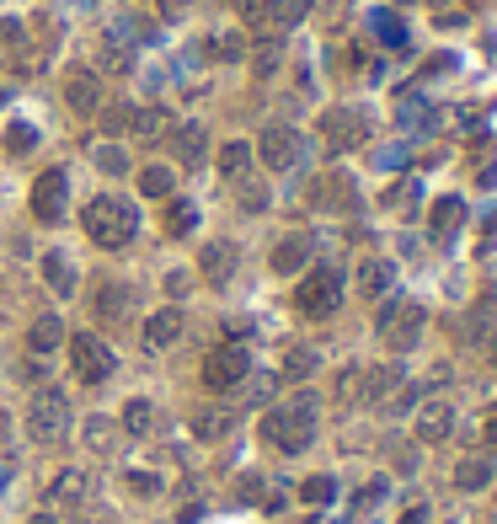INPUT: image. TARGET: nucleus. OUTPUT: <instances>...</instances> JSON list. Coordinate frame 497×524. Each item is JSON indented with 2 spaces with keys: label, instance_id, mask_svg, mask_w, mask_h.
<instances>
[{
  "label": "nucleus",
  "instance_id": "nucleus-23",
  "mask_svg": "<svg viewBox=\"0 0 497 524\" xmlns=\"http://www.w3.org/2000/svg\"><path fill=\"white\" fill-rule=\"evenodd\" d=\"M118 434H123V428L113 418H86V428H81V439H86L91 455H113L118 450Z\"/></svg>",
  "mask_w": 497,
  "mask_h": 524
},
{
  "label": "nucleus",
  "instance_id": "nucleus-5",
  "mask_svg": "<svg viewBox=\"0 0 497 524\" xmlns=\"http://www.w3.org/2000/svg\"><path fill=\"white\" fill-rule=\"evenodd\" d=\"M423 321H428V316H423V305H417V300H385L375 327H380V337H385L396 353H407L417 337H423Z\"/></svg>",
  "mask_w": 497,
  "mask_h": 524
},
{
  "label": "nucleus",
  "instance_id": "nucleus-16",
  "mask_svg": "<svg viewBox=\"0 0 497 524\" xmlns=\"http://www.w3.org/2000/svg\"><path fill=\"white\" fill-rule=\"evenodd\" d=\"M391 284H396V268H391L385 257H364V262H359V295H364V300L391 295Z\"/></svg>",
  "mask_w": 497,
  "mask_h": 524
},
{
  "label": "nucleus",
  "instance_id": "nucleus-1",
  "mask_svg": "<svg viewBox=\"0 0 497 524\" xmlns=\"http://www.w3.org/2000/svg\"><path fill=\"white\" fill-rule=\"evenodd\" d=\"M262 439H268L273 450H284V455L310 450V444H316V396L300 391L294 402L273 407L268 418H262Z\"/></svg>",
  "mask_w": 497,
  "mask_h": 524
},
{
  "label": "nucleus",
  "instance_id": "nucleus-43",
  "mask_svg": "<svg viewBox=\"0 0 497 524\" xmlns=\"http://www.w3.org/2000/svg\"><path fill=\"white\" fill-rule=\"evenodd\" d=\"M6 145H11V150H33V145H38V134L27 129V123H17V129L6 134Z\"/></svg>",
  "mask_w": 497,
  "mask_h": 524
},
{
  "label": "nucleus",
  "instance_id": "nucleus-26",
  "mask_svg": "<svg viewBox=\"0 0 497 524\" xmlns=\"http://www.w3.org/2000/svg\"><path fill=\"white\" fill-rule=\"evenodd\" d=\"M172 156L188 161V166L204 161V129H198V123H182V129H172Z\"/></svg>",
  "mask_w": 497,
  "mask_h": 524
},
{
  "label": "nucleus",
  "instance_id": "nucleus-19",
  "mask_svg": "<svg viewBox=\"0 0 497 524\" xmlns=\"http://www.w3.org/2000/svg\"><path fill=\"white\" fill-rule=\"evenodd\" d=\"M460 220H465V198H439V204H433V214H428V230H433V241H449L460 230Z\"/></svg>",
  "mask_w": 497,
  "mask_h": 524
},
{
  "label": "nucleus",
  "instance_id": "nucleus-37",
  "mask_svg": "<svg viewBox=\"0 0 497 524\" xmlns=\"http://www.w3.org/2000/svg\"><path fill=\"white\" fill-rule=\"evenodd\" d=\"M278 59H284V43H278V38H262L257 54H252V70H257V75H273Z\"/></svg>",
  "mask_w": 497,
  "mask_h": 524
},
{
  "label": "nucleus",
  "instance_id": "nucleus-13",
  "mask_svg": "<svg viewBox=\"0 0 497 524\" xmlns=\"http://www.w3.org/2000/svg\"><path fill=\"white\" fill-rule=\"evenodd\" d=\"M91 498V471H81V466H65L49 482V503H59V508H81Z\"/></svg>",
  "mask_w": 497,
  "mask_h": 524
},
{
  "label": "nucleus",
  "instance_id": "nucleus-11",
  "mask_svg": "<svg viewBox=\"0 0 497 524\" xmlns=\"http://www.w3.org/2000/svg\"><path fill=\"white\" fill-rule=\"evenodd\" d=\"M182 337V311L177 305H166V311L145 316V332H139V343H145V353H166Z\"/></svg>",
  "mask_w": 497,
  "mask_h": 524
},
{
  "label": "nucleus",
  "instance_id": "nucleus-22",
  "mask_svg": "<svg viewBox=\"0 0 497 524\" xmlns=\"http://www.w3.org/2000/svg\"><path fill=\"white\" fill-rule=\"evenodd\" d=\"M97 59H102V70H107V75H123V70L134 65V49H129V38H123V33H102Z\"/></svg>",
  "mask_w": 497,
  "mask_h": 524
},
{
  "label": "nucleus",
  "instance_id": "nucleus-7",
  "mask_svg": "<svg viewBox=\"0 0 497 524\" xmlns=\"http://www.w3.org/2000/svg\"><path fill=\"white\" fill-rule=\"evenodd\" d=\"M246 375H252V353H246L241 343H225V348H214L209 359H204V385L209 391H236V385H246Z\"/></svg>",
  "mask_w": 497,
  "mask_h": 524
},
{
  "label": "nucleus",
  "instance_id": "nucleus-39",
  "mask_svg": "<svg viewBox=\"0 0 497 524\" xmlns=\"http://www.w3.org/2000/svg\"><path fill=\"white\" fill-rule=\"evenodd\" d=\"M97 166H102L107 177H123V172H129V156H123L118 145H102V150H97Z\"/></svg>",
  "mask_w": 497,
  "mask_h": 524
},
{
  "label": "nucleus",
  "instance_id": "nucleus-42",
  "mask_svg": "<svg viewBox=\"0 0 497 524\" xmlns=\"http://www.w3.org/2000/svg\"><path fill=\"white\" fill-rule=\"evenodd\" d=\"M102 123H107V129H113V134H123V129H134V107H113V113H107Z\"/></svg>",
  "mask_w": 497,
  "mask_h": 524
},
{
  "label": "nucleus",
  "instance_id": "nucleus-36",
  "mask_svg": "<svg viewBox=\"0 0 497 524\" xmlns=\"http://www.w3.org/2000/svg\"><path fill=\"white\" fill-rule=\"evenodd\" d=\"M134 134H139V140H161V134H166V113H161V107H145V113L134 107Z\"/></svg>",
  "mask_w": 497,
  "mask_h": 524
},
{
  "label": "nucleus",
  "instance_id": "nucleus-28",
  "mask_svg": "<svg viewBox=\"0 0 497 524\" xmlns=\"http://www.w3.org/2000/svg\"><path fill=\"white\" fill-rule=\"evenodd\" d=\"M220 172H225L230 182H241L246 172H252V145H246V140H230V145H220Z\"/></svg>",
  "mask_w": 497,
  "mask_h": 524
},
{
  "label": "nucleus",
  "instance_id": "nucleus-14",
  "mask_svg": "<svg viewBox=\"0 0 497 524\" xmlns=\"http://www.w3.org/2000/svg\"><path fill=\"white\" fill-rule=\"evenodd\" d=\"M65 102L75 107V113H97V107H102V75L97 70H70Z\"/></svg>",
  "mask_w": 497,
  "mask_h": 524
},
{
  "label": "nucleus",
  "instance_id": "nucleus-6",
  "mask_svg": "<svg viewBox=\"0 0 497 524\" xmlns=\"http://www.w3.org/2000/svg\"><path fill=\"white\" fill-rule=\"evenodd\" d=\"M70 369H75V380H81V385H102L118 369V359H113V348H107L97 332H75L70 337Z\"/></svg>",
  "mask_w": 497,
  "mask_h": 524
},
{
  "label": "nucleus",
  "instance_id": "nucleus-3",
  "mask_svg": "<svg viewBox=\"0 0 497 524\" xmlns=\"http://www.w3.org/2000/svg\"><path fill=\"white\" fill-rule=\"evenodd\" d=\"M27 434H33L38 444H65L70 434V402H65V391H38L33 396V407H27Z\"/></svg>",
  "mask_w": 497,
  "mask_h": 524
},
{
  "label": "nucleus",
  "instance_id": "nucleus-29",
  "mask_svg": "<svg viewBox=\"0 0 497 524\" xmlns=\"http://www.w3.org/2000/svg\"><path fill=\"white\" fill-rule=\"evenodd\" d=\"M59 337H65L59 316H38V321H33V332H27V348H33V353H54V348H59Z\"/></svg>",
  "mask_w": 497,
  "mask_h": 524
},
{
  "label": "nucleus",
  "instance_id": "nucleus-21",
  "mask_svg": "<svg viewBox=\"0 0 497 524\" xmlns=\"http://www.w3.org/2000/svg\"><path fill=\"white\" fill-rule=\"evenodd\" d=\"M268 262H273V273H300L305 262H310V236H284V241L273 246Z\"/></svg>",
  "mask_w": 497,
  "mask_h": 524
},
{
  "label": "nucleus",
  "instance_id": "nucleus-25",
  "mask_svg": "<svg viewBox=\"0 0 497 524\" xmlns=\"http://www.w3.org/2000/svg\"><path fill=\"white\" fill-rule=\"evenodd\" d=\"M487 482H492V460L487 455H465L460 466H455V487L460 492H481Z\"/></svg>",
  "mask_w": 497,
  "mask_h": 524
},
{
  "label": "nucleus",
  "instance_id": "nucleus-48",
  "mask_svg": "<svg viewBox=\"0 0 497 524\" xmlns=\"http://www.w3.org/2000/svg\"><path fill=\"white\" fill-rule=\"evenodd\" d=\"M0 439H6V418H0Z\"/></svg>",
  "mask_w": 497,
  "mask_h": 524
},
{
  "label": "nucleus",
  "instance_id": "nucleus-35",
  "mask_svg": "<svg viewBox=\"0 0 497 524\" xmlns=\"http://www.w3.org/2000/svg\"><path fill=\"white\" fill-rule=\"evenodd\" d=\"M316 375V353L310 348H289L284 353V380H310Z\"/></svg>",
  "mask_w": 497,
  "mask_h": 524
},
{
  "label": "nucleus",
  "instance_id": "nucleus-27",
  "mask_svg": "<svg viewBox=\"0 0 497 524\" xmlns=\"http://www.w3.org/2000/svg\"><path fill=\"white\" fill-rule=\"evenodd\" d=\"M369 33H375L385 49H407V22H401L396 11H375V17H369Z\"/></svg>",
  "mask_w": 497,
  "mask_h": 524
},
{
  "label": "nucleus",
  "instance_id": "nucleus-41",
  "mask_svg": "<svg viewBox=\"0 0 497 524\" xmlns=\"http://www.w3.org/2000/svg\"><path fill=\"white\" fill-rule=\"evenodd\" d=\"M129 487L139 492V498H155V492H161V476L155 471H129Z\"/></svg>",
  "mask_w": 497,
  "mask_h": 524
},
{
  "label": "nucleus",
  "instance_id": "nucleus-32",
  "mask_svg": "<svg viewBox=\"0 0 497 524\" xmlns=\"http://www.w3.org/2000/svg\"><path fill=\"white\" fill-rule=\"evenodd\" d=\"M150 428H155V407L145 396H134V402L123 407V434H150Z\"/></svg>",
  "mask_w": 497,
  "mask_h": 524
},
{
  "label": "nucleus",
  "instance_id": "nucleus-34",
  "mask_svg": "<svg viewBox=\"0 0 497 524\" xmlns=\"http://www.w3.org/2000/svg\"><path fill=\"white\" fill-rule=\"evenodd\" d=\"M300 498H305L310 508H321V503L337 498V482H332V476H305V482H300Z\"/></svg>",
  "mask_w": 497,
  "mask_h": 524
},
{
  "label": "nucleus",
  "instance_id": "nucleus-31",
  "mask_svg": "<svg viewBox=\"0 0 497 524\" xmlns=\"http://www.w3.org/2000/svg\"><path fill=\"white\" fill-rule=\"evenodd\" d=\"M172 188H177L172 166H145V172H139V193L145 198H172Z\"/></svg>",
  "mask_w": 497,
  "mask_h": 524
},
{
  "label": "nucleus",
  "instance_id": "nucleus-40",
  "mask_svg": "<svg viewBox=\"0 0 497 524\" xmlns=\"http://www.w3.org/2000/svg\"><path fill=\"white\" fill-rule=\"evenodd\" d=\"M321 188H326V193H321V204H326V209H343L348 198H353V193H348V177H326Z\"/></svg>",
  "mask_w": 497,
  "mask_h": 524
},
{
  "label": "nucleus",
  "instance_id": "nucleus-15",
  "mask_svg": "<svg viewBox=\"0 0 497 524\" xmlns=\"http://www.w3.org/2000/svg\"><path fill=\"white\" fill-rule=\"evenodd\" d=\"M198 273H204L209 284H230V273H236V246H230V241H209L204 252H198Z\"/></svg>",
  "mask_w": 497,
  "mask_h": 524
},
{
  "label": "nucleus",
  "instance_id": "nucleus-2",
  "mask_svg": "<svg viewBox=\"0 0 497 524\" xmlns=\"http://www.w3.org/2000/svg\"><path fill=\"white\" fill-rule=\"evenodd\" d=\"M81 225H86V236L102 246V252H123V246L134 241V230H139V214L129 198H118V193H97L86 204L81 214Z\"/></svg>",
  "mask_w": 497,
  "mask_h": 524
},
{
  "label": "nucleus",
  "instance_id": "nucleus-9",
  "mask_svg": "<svg viewBox=\"0 0 497 524\" xmlns=\"http://www.w3.org/2000/svg\"><path fill=\"white\" fill-rule=\"evenodd\" d=\"M321 134L332 150H359L364 145V113H353V107H332V113L321 118Z\"/></svg>",
  "mask_w": 497,
  "mask_h": 524
},
{
  "label": "nucleus",
  "instance_id": "nucleus-46",
  "mask_svg": "<svg viewBox=\"0 0 497 524\" xmlns=\"http://www.w3.org/2000/svg\"><path fill=\"white\" fill-rule=\"evenodd\" d=\"M27 524H59L54 514H33V519H27Z\"/></svg>",
  "mask_w": 497,
  "mask_h": 524
},
{
  "label": "nucleus",
  "instance_id": "nucleus-12",
  "mask_svg": "<svg viewBox=\"0 0 497 524\" xmlns=\"http://www.w3.org/2000/svg\"><path fill=\"white\" fill-rule=\"evenodd\" d=\"M449 434H455V407L439 402V396L417 407V439H423V444H444Z\"/></svg>",
  "mask_w": 497,
  "mask_h": 524
},
{
  "label": "nucleus",
  "instance_id": "nucleus-47",
  "mask_svg": "<svg viewBox=\"0 0 497 524\" xmlns=\"http://www.w3.org/2000/svg\"><path fill=\"white\" fill-rule=\"evenodd\" d=\"M428 6H439V11H449V6H455V0H428Z\"/></svg>",
  "mask_w": 497,
  "mask_h": 524
},
{
  "label": "nucleus",
  "instance_id": "nucleus-4",
  "mask_svg": "<svg viewBox=\"0 0 497 524\" xmlns=\"http://www.w3.org/2000/svg\"><path fill=\"white\" fill-rule=\"evenodd\" d=\"M294 305H300L305 316H337V305H343V273L310 268L300 279V289H294Z\"/></svg>",
  "mask_w": 497,
  "mask_h": 524
},
{
  "label": "nucleus",
  "instance_id": "nucleus-38",
  "mask_svg": "<svg viewBox=\"0 0 497 524\" xmlns=\"http://www.w3.org/2000/svg\"><path fill=\"white\" fill-rule=\"evenodd\" d=\"M246 54V38L241 33H214L209 38V59H241Z\"/></svg>",
  "mask_w": 497,
  "mask_h": 524
},
{
  "label": "nucleus",
  "instance_id": "nucleus-17",
  "mask_svg": "<svg viewBox=\"0 0 497 524\" xmlns=\"http://www.w3.org/2000/svg\"><path fill=\"white\" fill-rule=\"evenodd\" d=\"M230 428H236L230 407H198V412H193V439H204V444H220Z\"/></svg>",
  "mask_w": 497,
  "mask_h": 524
},
{
  "label": "nucleus",
  "instance_id": "nucleus-18",
  "mask_svg": "<svg viewBox=\"0 0 497 524\" xmlns=\"http://www.w3.org/2000/svg\"><path fill=\"white\" fill-rule=\"evenodd\" d=\"M401 391V369L396 364H380V369H364V402L385 407L391 396Z\"/></svg>",
  "mask_w": 497,
  "mask_h": 524
},
{
  "label": "nucleus",
  "instance_id": "nucleus-24",
  "mask_svg": "<svg viewBox=\"0 0 497 524\" xmlns=\"http://www.w3.org/2000/svg\"><path fill=\"white\" fill-rule=\"evenodd\" d=\"M91 305H97L102 321H123V316H129V305H134V295H129V284H102Z\"/></svg>",
  "mask_w": 497,
  "mask_h": 524
},
{
  "label": "nucleus",
  "instance_id": "nucleus-8",
  "mask_svg": "<svg viewBox=\"0 0 497 524\" xmlns=\"http://www.w3.org/2000/svg\"><path fill=\"white\" fill-rule=\"evenodd\" d=\"M257 156H262L268 172H294V166L305 161V140L289 129V123H268L262 140H257Z\"/></svg>",
  "mask_w": 497,
  "mask_h": 524
},
{
  "label": "nucleus",
  "instance_id": "nucleus-20",
  "mask_svg": "<svg viewBox=\"0 0 497 524\" xmlns=\"http://www.w3.org/2000/svg\"><path fill=\"white\" fill-rule=\"evenodd\" d=\"M310 6H316V0H257V17L273 22V27H294V22L310 17Z\"/></svg>",
  "mask_w": 497,
  "mask_h": 524
},
{
  "label": "nucleus",
  "instance_id": "nucleus-50",
  "mask_svg": "<svg viewBox=\"0 0 497 524\" xmlns=\"http://www.w3.org/2000/svg\"><path fill=\"white\" fill-rule=\"evenodd\" d=\"M241 6H257V0H241Z\"/></svg>",
  "mask_w": 497,
  "mask_h": 524
},
{
  "label": "nucleus",
  "instance_id": "nucleus-44",
  "mask_svg": "<svg viewBox=\"0 0 497 524\" xmlns=\"http://www.w3.org/2000/svg\"><path fill=\"white\" fill-rule=\"evenodd\" d=\"M246 380H252V375H246ZM273 385H278V380H268V375H262V380H252V385H246V396H252V402H268V396H273Z\"/></svg>",
  "mask_w": 497,
  "mask_h": 524
},
{
  "label": "nucleus",
  "instance_id": "nucleus-33",
  "mask_svg": "<svg viewBox=\"0 0 497 524\" xmlns=\"http://www.w3.org/2000/svg\"><path fill=\"white\" fill-rule=\"evenodd\" d=\"M193 225H198V209L182 204V198H172V204H166V236H188Z\"/></svg>",
  "mask_w": 497,
  "mask_h": 524
},
{
  "label": "nucleus",
  "instance_id": "nucleus-49",
  "mask_svg": "<svg viewBox=\"0 0 497 524\" xmlns=\"http://www.w3.org/2000/svg\"><path fill=\"white\" fill-rule=\"evenodd\" d=\"M396 6H412V0H396Z\"/></svg>",
  "mask_w": 497,
  "mask_h": 524
},
{
  "label": "nucleus",
  "instance_id": "nucleus-45",
  "mask_svg": "<svg viewBox=\"0 0 497 524\" xmlns=\"http://www.w3.org/2000/svg\"><path fill=\"white\" fill-rule=\"evenodd\" d=\"M166 295H172V300L188 295V273H172V279H166Z\"/></svg>",
  "mask_w": 497,
  "mask_h": 524
},
{
  "label": "nucleus",
  "instance_id": "nucleus-30",
  "mask_svg": "<svg viewBox=\"0 0 497 524\" xmlns=\"http://www.w3.org/2000/svg\"><path fill=\"white\" fill-rule=\"evenodd\" d=\"M43 279H49V289H59V295H75V268H70V257L49 252V257H43Z\"/></svg>",
  "mask_w": 497,
  "mask_h": 524
},
{
  "label": "nucleus",
  "instance_id": "nucleus-10",
  "mask_svg": "<svg viewBox=\"0 0 497 524\" xmlns=\"http://www.w3.org/2000/svg\"><path fill=\"white\" fill-rule=\"evenodd\" d=\"M65 198H70V182H65V172H43V177L33 182V220L54 225L59 214H65Z\"/></svg>",
  "mask_w": 497,
  "mask_h": 524
}]
</instances>
